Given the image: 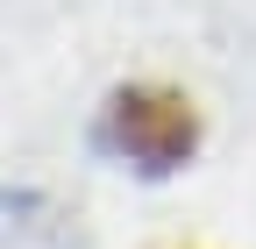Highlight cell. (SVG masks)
<instances>
[{
    "label": "cell",
    "instance_id": "obj_1",
    "mask_svg": "<svg viewBox=\"0 0 256 249\" xmlns=\"http://www.w3.org/2000/svg\"><path fill=\"white\" fill-rule=\"evenodd\" d=\"M107 142H114V157H128L136 171L164 178V171H178L192 150H200V114H192L185 92L128 86V92L107 100Z\"/></svg>",
    "mask_w": 256,
    "mask_h": 249
}]
</instances>
